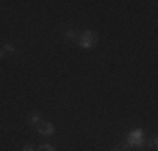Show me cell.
<instances>
[{
  "instance_id": "obj_1",
  "label": "cell",
  "mask_w": 158,
  "mask_h": 151,
  "mask_svg": "<svg viewBox=\"0 0 158 151\" xmlns=\"http://www.w3.org/2000/svg\"><path fill=\"white\" fill-rule=\"evenodd\" d=\"M98 42V35L93 30H84V32L79 35V39H77V44L81 45L82 49H91V47H94Z\"/></svg>"
},
{
  "instance_id": "obj_2",
  "label": "cell",
  "mask_w": 158,
  "mask_h": 151,
  "mask_svg": "<svg viewBox=\"0 0 158 151\" xmlns=\"http://www.w3.org/2000/svg\"><path fill=\"white\" fill-rule=\"evenodd\" d=\"M128 145L130 146H143L145 145L141 129H133L130 134H128Z\"/></svg>"
},
{
  "instance_id": "obj_3",
  "label": "cell",
  "mask_w": 158,
  "mask_h": 151,
  "mask_svg": "<svg viewBox=\"0 0 158 151\" xmlns=\"http://www.w3.org/2000/svg\"><path fill=\"white\" fill-rule=\"evenodd\" d=\"M35 129L39 131L40 134H46V136H51L56 133L54 126H52L51 123H47V121H39V123L35 124Z\"/></svg>"
},
{
  "instance_id": "obj_4",
  "label": "cell",
  "mask_w": 158,
  "mask_h": 151,
  "mask_svg": "<svg viewBox=\"0 0 158 151\" xmlns=\"http://www.w3.org/2000/svg\"><path fill=\"white\" fill-rule=\"evenodd\" d=\"M2 51L3 52H9V54H15V47L10 45V44H3L2 45Z\"/></svg>"
},
{
  "instance_id": "obj_5",
  "label": "cell",
  "mask_w": 158,
  "mask_h": 151,
  "mask_svg": "<svg viewBox=\"0 0 158 151\" xmlns=\"http://www.w3.org/2000/svg\"><path fill=\"white\" fill-rule=\"evenodd\" d=\"M37 151H56V148H54V146H51V145H42Z\"/></svg>"
},
{
  "instance_id": "obj_6",
  "label": "cell",
  "mask_w": 158,
  "mask_h": 151,
  "mask_svg": "<svg viewBox=\"0 0 158 151\" xmlns=\"http://www.w3.org/2000/svg\"><path fill=\"white\" fill-rule=\"evenodd\" d=\"M31 121H32V124H34V126H35V124L40 121V118H39L37 114H32V116H31Z\"/></svg>"
},
{
  "instance_id": "obj_7",
  "label": "cell",
  "mask_w": 158,
  "mask_h": 151,
  "mask_svg": "<svg viewBox=\"0 0 158 151\" xmlns=\"http://www.w3.org/2000/svg\"><path fill=\"white\" fill-rule=\"evenodd\" d=\"M22 151H35V149H34L31 145H27V146H24V149H22Z\"/></svg>"
},
{
  "instance_id": "obj_8",
  "label": "cell",
  "mask_w": 158,
  "mask_h": 151,
  "mask_svg": "<svg viewBox=\"0 0 158 151\" xmlns=\"http://www.w3.org/2000/svg\"><path fill=\"white\" fill-rule=\"evenodd\" d=\"M114 151H118V149H114Z\"/></svg>"
}]
</instances>
